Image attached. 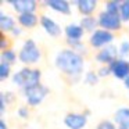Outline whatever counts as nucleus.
I'll use <instances>...</instances> for the list:
<instances>
[{"mask_svg":"<svg viewBox=\"0 0 129 129\" xmlns=\"http://www.w3.org/2000/svg\"><path fill=\"white\" fill-rule=\"evenodd\" d=\"M97 129H117V128H115L114 122L106 119V121H101V122L99 123V125H97Z\"/></svg>","mask_w":129,"mask_h":129,"instance_id":"26","label":"nucleus"},{"mask_svg":"<svg viewBox=\"0 0 129 129\" xmlns=\"http://www.w3.org/2000/svg\"><path fill=\"white\" fill-rule=\"evenodd\" d=\"M40 25H42V28L45 29V32L49 36L57 38V36L61 35V28H60V25L54 20H51L50 17H47V15L40 17Z\"/></svg>","mask_w":129,"mask_h":129,"instance_id":"11","label":"nucleus"},{"mask_svg":"<svg viewBox=\"0 0 129 129\" xmlns=\"http://www.w3.org/2000/svg\"><path fill=\"white\" fill-rule=\"evenodd\" d=\"M47 93H49V89L46 86H43L42 83L38 85V86H34V87H29V89L24 90L25 100H26V103H28L31 107L39 106V104L46 99Z\"/></svg>","mask_w":129,"mask_h":129,"instance_id":"4","label":"nucleus"},{"mask_svg":"<svg viewBox=\"0 0 129 129\" xmlns=\"http://www.w3.org/2000/svg\"><path fill=\"white\" fill-rule=\"evenodd\" d=\"M83 57L72 49H64L56 57V67L68 76H79L83 71Z\"/></svg>","mask_w":129,"mask_h":129,"instance_id":"1","label":"nucleus"},{"mask_svg":"<svg viewBox=\"0 0 129 129\" xmlns=\"http://www.w3.org/2000/svg\"><path fill=\"white\" fill-rule=\"evenodd\" d=\"M15 28V20L9 14H2L0 15V29L2 32H13Z\"/></svg>","mask_w":129,"mask_h":129,"instance_id":"18","label":"nucleus"},{"mask_svg":"<svg viewBox=\"0 0 129 129\" xmlns=\"http://www.w3.org/2000/svg\"><path fill=\"white\" fill-rule=\"evenodd\" d=\"M11 34H13V36H20V35L22 34V29H21V28H17V26H15V28L13 29Z\"/></svg>","mask_w":129,"mask_h":129,"instance_id":"31","label":"nucleus"},{"mask_svg":"<svg viewBox=\"0 0 129 129\" xmlns=\"http://www.w3.org/2000/svg\"><path fill=\"white\" fill-rule=\"evenodd\" d=\"M64 123L68 129H83L87 123V117L85 114L71 112V114L65 115Z\"/></svg>","mask_w":129,"mask_h":129,"instance_id":"8","label":"nucleus"},{"mask_svg":"<svg viewBox=\"0 0 129 129\" xmlns=\"http://www.w3.org/2000/svg\"><path fill=\"white\" fill-rule=\"evenodd\" d=\"M110 74H111V68H110V65H103V67L99 70L97 75H99V78H106L107 75H110Z\"/></svg>","mask_w":129,"mask_h":129,"instance_id":"27","label":"nucleus"},{"mask_svg":"<svg viewBox=\"0 0 129 129\" xmlns=\"http://www.w3.org/2000/svg\"><path fill=\"white\" fill-rule=\"evenodd\" d=\"M114 119H115V122L118 123L119 128L129 129V108H126V107L119 108L117 112H115Z\"/></svg>","mask_w":129,"mask_h":129,"instance_id":"15","label":"nucleus"},{"mask_svg":"<svg viewBox=\"0 0 129 129\" xmlns=\"http://www.w3.org/2000/svg\"><path fill=\"white\" fill-rule=\"evenodd\" d=\"M0 129H9V126H7V123L4 122L3 119L0 121Z\"/></svg>","mask_w":129,"mask_h":129,"instance_id":"32","label":"nucleus"},{"mask_svg":"<svg viewBox=\"0 0 129 129\" xmlns=\"http://www.w3.org/2000/svg\"><path fill=\"white\" fill-rule=\"evenodd\" d=\"M119 15L122 18V21H129V0H125V2L121 3Z\"/></svg>","mask_w":129,"mask_h":129,"instance_id":"23","label":"nucleus"},{"mask_svg":"<svg viewBox=\"0 0 129 129\" xmlns=\"http://www.w3.org/2000/svg\"><path fill=\"white\" fill-rule=\"evenodd\" d=\"M123 83H125V87H126V89H129V76L125 79V81H123Z\"/></svg>","mask_w":129,"mask_h":129,"instance_id":"33","label":"nucleus"},{"mask_svg":"<svg viewBox=\"0 0 129 129\" xmlns=\"http://www.w3.org/2000/svg\"><path fill=\"white\" fill-rule=\"evenodd\" d=\"M79 25L83 28V31L86 32H96L97 31V25H99V18H94L93 15H89V17H83L81 20V24Z\"/></svg>","mask_w":129,"mask_h":129,"instance_id":"17","label":"nucleus"},{"mask_svg":"<svg viewBox=\"0 0 129 129\" xmlns=\"http://www.w3.org/2000/svg\"><path fill=\"white\" fill-rule=\"evenodd\" d=\"M0 101H2V104H0V111L4 112V110H6V107H7V101H6V99H4L3 93H2V96H0Z\"/></svg>","mask_w":129,"mask_h":129,"instance_id":"29","label":"nucleus"},{"mask_svg":"<svg viewBox=\"0 0 129 129\" xmlns=\"http://www.w3.org/2000/svg\"><path fill=\"white\" fill-rule=\"evenodd\" d=\"M110 68H111V74L117 79H123L125 81L129 76V61H126L123 58H117L110 65Z\"/></svg>","mask_w":129,"mask_h":129,"instance_id":"9","label":"nucleus"},{"mask_svg":"<svg viewBox=\"0 0 129 129\" xmlns=\"http://www.w3.org/2000/svg\"><path fill=\"white\" fill-rule=\"evenodd\" d=\"M38 21H39V18L35 13H26V14L18 15V22L24 28H34V26H36Z\"/></svg>","mask_w":129,"mask_h":129,"instance_id":"16","label":"nucleus"},{"mask_svg":"<svg viewBox=\"0 0 129 129\" xmlns=\"http://www.w3.org/2000/svg\"><path fill=\"white\" fill-rule=\"evenodd\" d=\"M67 43L70 45V47L74 51H76V53H83V51H86V47H85V45L81 42V40H70V39H67Z\"/></svg>","mask_w":129,"mask_h":129,"instance_id":"21","label":"nucleus"},{"mask_svg":"<svg viewBox=\"0 0 129 129\" xmlns=\"http://www.w3.org/2000/svg\"><path fill=\"white\" fill-rule=\"evenodd\" d=\"M42 54H40L39 47L36 46L35 40L28 39L25 40V43L22 45L20 53H18V60L25 65H31V64H36L40 60Z\"/></svg>","mask_w":129,"mask_h":129,"instance_id":"3","label":"nucleus"},{"mask_svg":"<svg viewBox=\"0 0 129 129\" xmlns=\"http://www.w3.org/2000/svg\"><path fill=\"white\" fill-rule=\"evenodd\" d=\"M10 74H11V67H10V64L2 61L0 62V79H2V81L7 79L10 76Z\"/></svg>","mask_w":129,"mask_h":129,"instance_id":"22","label":"nucleus"},{"mask_svg":"<svg viewBox=\"0 0 129 129\" xmlns=\"http://www.w3.org/2000/svg\"><path fill=\"white\" fill-rule=\"evenodd\" d=\"M121 3H122V2H117V0L107 2V3H106V10H104V11L110 13V14H119Z\"/></svg>","mask_w":129,"mask_h":129,"instance_id":"19","label":"nucleus"},{"mask_svg":"<svg viewBox=\"0 0 129 129\" xmlns=\"http://www.w3.org/2000/svg\"><path fill=\"white\" fill-rule=\"evenodd\" d=\"M118 53H119L121 57H126L129 54V42L128 40H123V42L121 43L119 49H118Z\"/></svg>","mask_w":129,"mask_h":129,"instance_id":"25","label":"nucleus"},{"mask_svg":"<svg viewBox=\"0 0 129 129\" xmlns=\"http://www.w3.org/2000/svg\"><path fill=\"white\" fill-rule=\"evenodd\" d=\"M7 3L13 6V9L18 14H26V13H35L38 7V3L35 0H9Z\"/></svg>","mask_w":129,"mask_h":129,"instance_id":"10","label":"nucleus"},{"mask_svg":"<svg viewBox=\"0 0 129 129\" xmlns=\"http://www.w3.org/2000/svg\"><path fill=\"white\" fill-rule=\"evenodd\" d=\"M97 82H99V75H97V74H94L93 71L86 72V75H85V83L93 86V85H96Z\"/></svg>","mask_w":129,"mask_h":129,"instance_id":"24","label":"nucleus"},{"mask_svg":"<svg viewBox=\"0 0 129 129\" xmlns=\"http://www.w3.org/2000/svg\"><path fill=\"white\" fill-rule=\"evenodd\" d=\"M74 3L76 4L79 13L83 17H89L94 13L96 7H97V2L96 0H75Z\"/></svg>","mask_w":129,"mask_h":129,"instance_id":"12","label":"nucleus"},{"mask_svg":"<svg viewBox=\"0 0 129 129\" xmlns=\"http://www.w3.org/2000/svg\"><path fill=\"white\" fill-rule=\"evenodd\" d=\"M118 54H119L118 53V47H115L114 45H110V46H107V47L101 49V50L96 54V60H97L99 62H101V64H104V65H111L112 62L117 60Z\"/></svg>","mask_w":129,"mask_h":129,"instance_id":"7","label":"nucleus"},{"mask_svg":"<svg viewBox=\"0 0 129 129\" xmlns=\"http://www.w3.org/2000/svg\"><path fill=\"white\" fill-rule=\"evenodd\" d=\"M65 35H67V39L70 40H81L83 36V28H82L79 24H70V25L65 26Z\"/></svg>","mask_w":129,"mask_h":129,"instance_id":"14","label":"nucleus"},{"mask_svg":"<svg viewBox=\"0 0 129 129\" xmlns=\"http://www.w3.org/2000/svg\"><path fill=\"white\" fill-rule=\"evenodd\" d=\"M46 4L53 11H57L60 14H64V15L71 14V7L67 0H49V2H46Z\"/></svg>","mask_w":129,"mask_h":129,"instance_id":"13","label":"nucleus"},{"mask_svg":"<svg viewBox=\"0 0 129 129\" xmlns=\"http://www.w3.org/2000/svg\"><path fill=\"white\" fill-rule=\"evenodd\" d=\"M40 78H42V72L40 70H32V68H22V70L17 71L13 75V83L18 87H22L24 90L29 89L40 85Z\"/></svg>","mask_w":129,"mask_h":129,"instance_id":"2","label":"nucleus"},{"mask_svg":"<svg viewBox=\"0 0 129 129\" xmlns=\"http://www.w3.org/2000/svg\"><path fill=\"white\" fill-rule=\"evenodd\" d=\"M121 24H122V18L119 14H110L107 11H101L99 14V25L104 31H118V29H121Z\"/></svg>","mask_w":129,"mask_h":129,"instance_id":"5","label":"nucleus"},{"mask_svg":"<svg viewBox=\"0 0 129 129\" xmlns=\"http://www.w3.org/2000/svg\"><path fill=\"white\" fill-rule=\"evenodd\" d=\"M3 94H4V99H6V101H7V104H9V103H11V101L13 100H14V97H13V93H3Z\"/></svg>","mask_w":129,"mask_h":129,"instance_id":"30","label":"nucleus"},{"mask_svg":"<svg viewBox=\"0 0 129 129\" xmlns=\"http://www.w3.org/2000/svg\"><path fill=\"white\" fill-rule=\"evenodd\" d=\"M15 60H17V54H15L11 49H7V50L2 51V61L3 62H7V64L11 65Z\"/></svg>","mask_w":129,"mask_h":129,"instance_id":"20","label":"nucleus"},{"mask_svg":"<svg viewBox=\"0 0 129 129\" xmlns=\"http://www.w3.org/2000/svg\"><path fill=\"white\" fill-rule=\"evenodd\" d=\"M112 40H114L112 32L104 31V29H97L96 32H93L90 35L89 42H90V46L94 49H104L111 45Z\"/></svg>","mask_w":129,"mask_h":129,"instance_id":"6","label":"nucleus"},{"mask_svg":"<svg viewBox=\"0 0 129 129\" xmlns=\"http://www.w3.org/2000/svg\"><path fill=\"white\" fill-rule=\"evenodd\" d=\"M17 115L20 118H22V119H26V118L29 117V110L26 108V107H20L17 111Z\"/></svg>","mask_w":129,"mask_h":129,"instance_id":"28","label":"nucleus"}]
</instances>
